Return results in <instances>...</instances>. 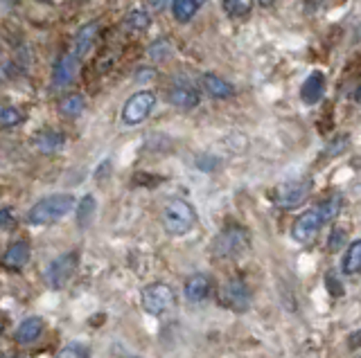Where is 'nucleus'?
<instances>
[{"instance_id": "obj_1", "label": "nucleus", "mask_w": 361, "mask_h": 358, "mask_svg": "<svg viewBox=\"0 0 361 358\" xmlns=\"http://www.w3.org/2000/svg\"><path fill=\"white\" fill-rule=\"evenodd\" d=\"M343 199L336 194V196L325 199L323 203H319L316 207L307 209L296 219L294 228H291V237H294L298 244H312L316 235L321 232L325 223H332L341 212Z\"/></svg>"}, {"instance_id": "obj_2", "label": "nucleus", "mask_w": 361, "mask_h": 358, "mask_svg": "<svg viewBox=\"0 0 361 358\" xmlns=\"http://www.w3.org/2000/svg\"><path fill=\"white\" fill-rule=\"evenodd\" d=\"M75 209V196L73 194H52V196L41 199L32 205L27 214V221L32 225H50Z\"/></svg>"}, {"instance_id": "obj_3", "label": "nucleus", "mask_w": 361, "mask_h": 358, "mask_svg": "<svg viewBox=\"0 0 361 358\" xmlns=\"http://www.w3.org/2000/svg\"><path fill=\"white\" fill-rule=\"evenodd\" d=\"M249 244H251V235L247 232V228H242V225H228V228H224L212 239L210 255L214 259H235V257H240L247 251Z\"/></svg>"}, {"instance_id": "obj_4", "label": "nucleus", "mask_w": 361, "mask_h": 358, "mask_svg": "<svg viewBox=\"0 0 361 358\" xmlns=\"http://www.w3.org/2000/svg\"><path fill=\"white\" fill-rule=\"evenodd\" d=\"M197 212L188 201L183 199H170L163 207V228L167 235L183 237L195 228Z\"/></svg>"}, {"instance_id": "obj_5", "label": "nucleus", "mask_w": 361, "mask_h": 358, "mask_svg": "<svg viewBox=\"0 0 361 358\" xmlns=\"http://www.w3.org/2000/svg\"><path fill=\"white\" fill-rule=\"evenodd\" d=\"M156 102H158V97L153 90H138L136 95L127 99L125 108H122V122H125L127 127H138V124H142L151 115Z\"/></svg>"}, {"instance_id": "obj_6", "label": "nucleus", "mask_w": 361, "mask_h": 358, "mask_svg": "<svg viewBox=\"0 0 361 358\" xmlns=\"http://www.w3.org/2000/svg\"><path fill=\"white\" fill-rule=\"evenodd\" d=\"M174 300H176L174 289H172V286L163 284V282L145 286L142 293H140V305H142V309L147 311L149 316L167 314V311L174 307Z\"/></svg>"}, {"instance_id": "obj_7", "label": "nucleus", "mask_w": 361, "mask_h": 358, "mask_svg": "<svg viewBox=\"0 0 361 358\" xmlns=\"http://www.w3.org/2000/svg\"><path fill=\"white\" fill-rule=\"evenodd\" d=\"M312 181L310 178H301V181H289L280 188L273 190V203L282 209H294L310 196Z\"/></svg>"}, {"instance_id": "obj_8", "label": "nucleus", "mask_w": 361, "mask_h": 358, "mask_svg": "<svg viewBox=\"0 0 361 358\" xmlns=\"http://www.w3.org/2000/svg\"><path fill=\"white\" fill-rule=\"evenodd\" d=\"M77 261H79L77 253H66L50 264V268H48V286L50 289L59 291L71 282L75 270H77Z\"/></svg>"}, {"instance_id": "obj_9", "label": "nucleus", "mask_w": 361, "mask_h": 358, "mask_svg": "<svg viewBox=\"0 0 361 358\" xmlns=\"http://www.w3.org/2000/svg\"><path fill=\"white\" fill-rule=\"evenodd\" d=\"M221 305L235 314H244L251 307V291L242 279H228L221 289Z\"/></svg>"}, {"instance_id": "obj_10", "label": "nucleus", "mask_w": 361, "mask_h": 358, "mask_svg": "<svg viewBox=\"0 0 361 358\" xmlns=\"http://www.w3.org/2000/svg\"><path fill=\"white\" fill-rule=\"evenodd\" d=\"M167 102L176 108H183V111H192L201 102V95L190 84H174L172 88H167Z\"/></svg>"}, {"instance_id": "obj_11", "label": "nucleus", "mask_w": 361, "mask_h": 358, "mask_svg": "<svg viewBox=\"0 0 361 358\" xmlns=\"http://www.w3.org/2000/svg\"><path fill=\"white\" fill-rule=\"evenodd\" d=\"M212 291V279L206 273H195L188 277L186 286H183V293H186V300L192 305H199V302L208 300V295Z\"/></svg>"}, {"instance_id": "obj_12", "label": "nucleus", "mask_w": 361, "mask_h": 358, "mask_svg": "<svg viewBox=\"0 0 361 358\" xmlns=\"http://www.w3.org/2000/svg\"><path fill=\"white\" fill-rule=\"evenodd\" d=\"M77 75V57L75 54H61L55 61V68H52V84L59 86V88H68L75 81Z\"/></svg>"}, {"instance_id": "obj_13", "label": "nucleus", "mask_w": 361, "mask_h": 358, "mask_svg": "<svg viewBox=\"0 0 361 358\" xmlns=\"http://www.w3.org/2000/svg\"><path fill=\"white\" fill-rule=\"evenodd\" d=\"M323 95H325V77L321 70H314L301 86V99L307 106H314L321 102Z\"/></svg>"}, {"instance_id": "obj_14", "label": "nucleus", "mask_w": 361, "mask_h": 358, "mask_svg": "<svg viewBox=\"0 0 361 358\" xmlns=\"http://www.w3.org/2000/svg\"><path fill=\"white\" fill-rule=\"evenodd\" d=\"M27 261H29V244H27L25 239L14 241V244L5 251L3 259H0V264H3L7 270H21V268H25Z\"/></svg>"}, {"instance_id": "obj_15", "label": "nucleus", "mask_w": 361, "mask_h": 358, "mask_svg": "<svg viewBox=\"0 0 361 358\" xmlns=\"http://www.w3.org/2000/svg\"><path fill=\"white\" fill-rule=\"evenodd\" d=\"M201 88H203L206 95L212 97V99H228V97L235 95L233 84L226 81L224 77L212 75V73L201 75Z\"/></svg>"}, {"instance_id": "obj_16", "label": "nucleus", "mask_w": 361, "mask_h": 358, "mask_svg": "<svg viewBox=\"0 0 361 358\" xmlns=\"http://www.w3.org/2000/svg\"><path fill=\"white\" fill-rule=\"evenodd\" d=\"M43 320L38 316H29L25 318L21 324H18V329L16 333H14V340L18 342V345H32V342H36L38 338H41V333H43Z\"/></svg>"}, {"instance_id": "obj_17", "label": "nucleus", "mask_w": 361, "mask_h": 358, "mask_svg": "<svg viewBox=\"0 0 361 358\" xmlns=\"http://www.w3.org/2000/svg\"><path fill=\"white\" fill-rule=\"evenodd\" d=\"M97 32H99L97 21H90L84 27H79V32L75 34V52H73L75 57H86V54L90 52V48H93Z\"/></svg>"}, {"instance_id": "obj_18", "label": "nucleus", "mask_w": 361, "mask_h": 358, "mask_svg": "<svg viewBox=\"0 0 361 358\" xmlns=\"http://www.w3.org/2000/svg\"><path fill=\"white\" fill-rule=\"evenodd\" d=\"M208 0H172V16L176 23H190Z\"/></svg>"}, {"instance_id": "obj_19", "label": "nucleus", "mask_w": 361, "mask_h": 358, "mask_svg": "<svg viewBox=\"0 0 361 358\" xmlns=\"http://www.w3.org/2000/svg\"><path fill=\"white\" fill-rule=\"evenodd\" d=\"M34 144H36V149L41 153H57V151L64 149L66 136L59 133V131H48V129H45V131H41V133H36Z\"/></svg>"}, {"instance_id": "obj_20", "label": "nucleus", "mask_w": 361, "mask_h": 358, "mask_svg": "<svg viewBox=\"0 0 361 358\" xmlns=\"http://www.w3.org/2000/svg\"><path fill=\"white\" fill-rule=\"evenodd\" d=\"M341 270L343 275H359L361 273V239L352 241L348 246V251L343 255L341 261Z\"/></svg>"}, {"instance_id": "obj_21", "label": "nucleus", "mask_w": 361, "mask_h": 358, "mask_svg": "<svg viewBox=\"0 0 361 358\" xmlns=\"http://www.w3.org/2000/svg\"><path fill=\"white\" fill-rule=\"evenodd\" d=\"M57 108L64 118H79L84 113V108H86V99H84L79 92H73V95H66L61 99Z\"/></svg>"}, {"instance_id": "obj_22", "label": "nucleus", "mask_w": 361, "mask_h": 358, "mask_svg": "<svg viewBox=\"0 0 361 358\" xmlns=\"http://www.w3.org/2000/svg\"><path fill=\"white\" fill-rule=\"evenodd\" d=\"M95 209H97V203H95V199L90 196H84L79 201V205H77V223L82 225V228H88L90 221H93V216H95Z\"/></svg>"}, {"instance_id": "obj_23", "label": "nucleus", "mask_w": 361, "mask_h": 358, "mask_svg": "<svg viewBox=\"0 0 361 358\" xmlns=\"http://www.w3.org/2000/svg\"><path fill=\"white\" fill-rule=\"evenodd\" d=\"M221 5L230 18H244L253 10V0H221Z\"/></svg>"}, {"instance_id": "obj_24", "label": "nucleus", "mask_w": 361, "mask_h": 358, "mask_svg": "<svg viewBox=\"0 0 361 358\" xmlns=\"http://www.w3.org/2000/svg\"><path fill=\"white\" fill-rule=\"evenodd\" d=\"M125 25L129 29H134V32H145V29L151 25V18H149V14L145 10H134V12L127 14Z\"/></svg>"}, {"instance_id": "obj_25", "label": "nucleus", "mask_w": 361, "mask_h": 358, "mask_svg": "<svg viewBox=\"0 0 361 358\" xmlns=\"http://www.w3.org/2000/svg\"><path fill=\"white\" fill-rule=\"evenodd\" d=\"M21 122H23V113L18 111L16 106L0 104V127L12 129V127H18Z\"/></svg>"}, {"instance_id": "obj_26", "label": "nucleus", "mask_w": 361, "mask_h": 358, "mask_svg": "<svg viewBox=\"0 0 361 358\" xmlns=\"http://www.w3.org/2000/svg\"><path fill=\"white\" fill-rule=\"evenodd\" d=\"M59 358H90V349L82 342H68L59 352Z\"/></svg>"}, {"instance_id": "obj_27", "label": "nucleus", "mask_w": 361, "mask_h": 358, "mask_svg": "<svg viewBox=\"0 0 361 358\" xmlns=\"http://www.w3.org/2000/svg\"><path fill=\"white\" fill-rule=\"evenodd\" d=\"M343 241H345V232L339 230V228H334V230H332V235H329V239H327L329 251H339Z\"/></svg>"}, {"instance_id": "obj_28", "label": "nucleus", "mask_w": 361, "mask_h": 358, "mask_svg": "<svg viewBox=\"0 0 361 358\" xmlns=\"http://www.w3.org/2000/svg\"><path fill=\"white\" fill-rule=\"evenodd\" d=\"M12 225H14V214H12V209L0 207V230H10Z\"/></svg>"}, {"instance_id": "obj_29", "label": "nucleus", "mask_w": 361, "mask_h": 358, "mask_svg": "<svg viewBox=\"0 0 361 358\" xmlns=\"http://www.w3.org/2000/svg\"><path fill=\"white\" fill-rule=\"evenodd\" d=\"M336 284H339V279H336L334 275H327V277H325V286H327V289H332L334 295H341V289H339Z\"/></svg>"}, {"instance_id": "obj_30", "label": "nucleus", "mask_w": 361, "mask_h": 358, "mask_svg": "<svg viewBox=\"0 0 361 358\" xmlns=\"http://www.w3.org/2000/svg\"><path fill=\"white\" fill-rule=\"evenodd\" d=\"M348 345H350V349H359L361 347V329L352 333L350 340H348Z\"/></svg>"}, {"instance_id": "obj_31", "label": "nucleus", "mask_w": 361, "mask_h": 358, "mask_svg": "<svg viewBox=\"0 0 361 358\" xmlns=\"http://www.w3.org/2000/svg\"><path fill=\"white\" fill-rule=\"evenodd\" d=\"M258 3L262 5V7H271V5H273V0H258Z\"/></svg>"}, {"instance_id": "obj_32", "label": "nucleus", "mask_w": 361, "mask_h": 358, "mask_svg": "<svg viewBox=\"0 0 361 358\" xmlns=\"http://www.w3.org/2000/svg\"><path fill=\"white\" fill-rule=\"evenodd\" d=\"M357 102L361 104V84H359V88H357Z\"/></svg>"}, {"instance_id": "obj_33", "label": "nucleus", "mask_w": 361, "mask_h": 358, "mask_svg": "<svg viewBox=\"0 0 361 358\" xmlns=\"http://www.w3.org/2000/svg\"><path fill=\"white\" fill-rule=\"evenodd\" d=\"M0 331H3V320H0Z\"/></svg>"}, {"instance_id": "obj_34", "label": "nucleus", "mask_w": 361, "mask_h": 358, "mask_svg": "<svg viewBox=\"0 0 361 358\" xmlns=\"http://www.w3.org/2000/svg\"><path fill=\"white\" fill-rule=\"evenodd\" d=\"M132 358H140V356H132Z\"/></svg>"}]
</instances>
